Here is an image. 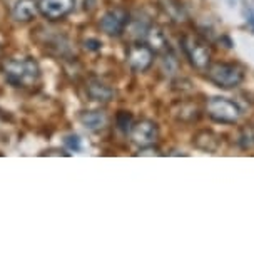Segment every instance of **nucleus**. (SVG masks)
<instances>
[{
	"label": "nucleus",
	"mask_w": 254,
	"mask_h": 256,
	"mask_svg": "<svg viewBox=\"0 0 254 256\" xmlns=\"http://www.w3.org/2000/svg\"><path fill=\"white\" fill-rule=\"evenodd\" d=\"M5 80L13 88H33L40 80V66L32 57H13L2 64Z\"/></svg>",
	"instance_id": "f257e3e1"
},
{
	"label": "nucleus",
	"mask_w": 254,
	"mask_h": 256,
	"mask_svg": "<svg viewBox=\"0 0 254 256\" xmlns=\"http://www.w3.org/2000/svg\"><path fill=\"white\" fill-rule=\"evenodd\" d=\"M206 76L214 86L221 89L238 88L244 80V70L241 66L233 62H213L206 69Z\"/></svg>",
	"instance_id": "f03ea898"
},
{
	"label": "nucleus",
	"mask_w": 254,
	"mask_h": 256,
	"mask_svg": "<svg viewBox=\"0 0 254 256\" xmlns=\"http://www.w3.org/2000/svg\"><path fill=\"white\" fill-rule=\"evenodd\" d=\"M208 116L216 122L234 124L241 116V109L226 98H213L208 100Z\"/></svg>",
	"instance_id": "7ed1b4c3"
},
{
	"label": "nucleus",
	"mask_w": 254,
	"mask_h": 256,
	"mask_svg": "<svg viewBox=\"0 0 254 256\" xmlns=\"http://www.w3.org/2000/svg\"><path fill=\"white\" fill-rule=\"evenodd\" d=\"M183 50L188 56L189 62L196 69L206 70L211 64V49L206 42L194 36H186L183 37Z\"/></svg>",
	"instance_id": "20e7f679"
},
{
	"label": "nucleus",
	"mask_w": 254,
	"mask_h": 256,
	"mask_svg": "<svg viewBox=\"0 0 254 256\" xmlns=\"http://www.w3.org/2000/svg\"><path fill=\"white\" fill-rule=\"evenodd\" d=\"M129 136H131V141L134 144H137L139 148L146 149L154 146V142L159 138V129H157V124L152 122L149 119H142L139 122H134L131 131H129Z\"/></svg>",
	"instance_id": "39448f33"
},
{
	"label": "nucleus",
	"mask_w": 254,
	"mask_h": 256,
	"mask_svg": "<svg viewBox=\"0 0 254 256\" xmlns=\"http://www.w3.org/2000/svg\"><path fill=\"white\" fill-rule=\"evenodd\" d=\"M75 0H40L39 14L47 20H60L74 10Z\"/></svg>",
	"instance_id": "423d86ee"
},
{
	"label": "nucleus",
	"mask_w": 254,
	"mask_h": 256,
	"mask_svg": "<svg viewBox=\"0 0 254 256\" xmlns=\"http://www.w3.org/2000/svg\"><path fill=\"white\" fill-rule=\"evenodd\" d=\"M154 60V50L149 46L144 44H132L127 49V64L134 72L147 70Z\"/></svg>",
	"instance_id": "0eeeda50"
},
{
	"label": "nucleus",
	"mask_w": 254,
	"mask_h": 256,
	"mask_svg": "<svg viewBox=\"0 0 254 256\" xmlns=\"http://www.w3.org/2000/svg\"><path fill=\"white\" fill-rule=\"evenodd\" d=\"M129 22V14L122 8H112L105 12L99 22L100 30L107 36H121Z\"/></svg>",
	"instance_id": "6e6552de"
},
{
	"label": "nucleus",
	"mask_w": 254,
	"mask_h": 256,
	"mask_svg": "<svg viewBox=\"0 0 254 256\" xmlns=\"http://www.w3.org/2000/svg\"><path fill=\"white\" fill-rule=\"evenodd\" d=\"M85 90H87V96L90 98V100H94V102L105 104V102H109V100H112V98H114V89L97 79L89 80Z\"/></svg>",
	"instance_id": "1a4fd4ad"
},
{
	"label": "nucleus",
	"mask_w": 254,
	"mask_h": 256,
	"mask_svg": "<svg viewBox=\"0 0 254 256\" xmlns=\"http://www.w3.org/2000/svg\"><path fill=\"white\" fill-rule=\"evenodd\" d=\"M39 14V7L33 0H17L12 7V17L17 22H30Z\"/></svg>",
	"instance_id": "9d476101"
},
{
	"label": "nucleus",
	"mask_w": 254,
	"mask_h": 256,
	"mask_svg": "<svg viewBox=\"0 0 254 256\" xmlns=\"http://www.w3.org/2000/svg\"><path fill=\"white\" fill-rule=\"evenodd\" d=\"M194 146L206 152H216L221 146V138L209 129H203L194 136Z\"/></svg>",
	"instance_id": "9b49d317"
},
{
	"label": "nucleus",
	"mask_w": 254,
	"mask_h": 256,
	"mask_svg": "<svg viewBox=\"0 0 254 256\" xmlns=\"http://www.w3.org/2000/svg\"><path fill=\"white\" fill-rule=\"evenodd\" d=\"M80 122L89 131H100L107 124V116L102 110H85L80 114Z\"/></svg>",
	"instance_id": "f8f14e48"
},
{
	"label": "nucleus",
	"mask_w": 254,
	"mask_h": 256,
	"mask_svg": "<svg viewBox=\"0 0 254 256\" xmlns=\"http://www.w3.org/2000/svg\"><path fill=\"white\" fill-rule=\"evenodd\" d=\"M179 120H184V122H193V120H198L201 116L199 108L194 102H179L177 104V110L174 109V112Z\"/></svg>",
	"instance_id": "ddd939ff"
},
{
	"label": "nucleus",
	"mask_w": 254,
	"mask_h": 256,
	"mask_svg": "<svg viewBox=\"0 0 254 256\" xmlns=\"http://www.w3.org/2000/svg\"><path fill=\"white\" fill-rule=\"evenodd\" d=\"M144 37H146V42H147V46L151 47L152 50H164L166 49V37H164V34H162L159 28H156V27H149V28H146V32H144Z\"/></svg>",
	"instance_id": "4468645a"
},
{
	"label": "nucleus",
	"mask_w": 254,
	"mask_h": 256,
	"mask_svg": "<svg viewBox=\"0 0 254 256\" xmlns=\"http://www.w3.org/2000/svg\"><path fill=\"white\" fill-rule=\"evenodd\" d=\"M239 146L243 149H251L254 148V128L253 126H244L239 132Z\"/></svg>",
	"instance_id": "2eb2a0df"
},
{
	"label": "nucleus",
	"mask_w": 254,
	"mask_h": 256,
	"mask_svg": "<svg viewBox=\"0 0 254 256\" xmlns=\"http://www.w3.org/2000/svg\"><path fill=\"white\" fill-rule=\"evenodd\" d=\"M132 124H134L132 122V116L127 114L126 110H121V112L117 114V126H119V129H122L124 132L131 131Z\"/></svg>",
	"instance_id": "dca6fc26"
},
{
	"label": "nucleus",
	"mask_w": 254,
	"mask_h": 256,
	"mask_svg": "<svg viewBox=\"0 0 254 256\" xmlns=\"http://www.w3.org/2000/svg\"><path fill=\"white\" fill-rule=\"evenodd\" d=\"M65 146L70 149V151L74 152H79L80 149H82V139L79 136H75V134H72V136H67L65 138Z\"/></svg>",
	"instance_id": "f3484780"
},
{
	"label": "nucleus",
	"mask_w": 254,
	"mask_h": 256,
	"mask_svg": "<svg viewBox=\"0 0 254 256\" xmlns=\"http://www.w3.org/2000/svg\"><path fill=\"white\" fill-rule=\"evenodd\" d=\"M100 46H102V44H100L99 40H94V38H90V40L85 42V47H89L90 50H99Z\"/></svg>",
	"instance_id": "a211bd4d"
},
{
	"label": "nucleus",
	"mask_w": 254,
	"mask_h": 256,
	"mask_svg": "<svg viewBox=\"0 0 254 256\" xmlns=\"http://www.w3.org/2000/svg\"><path fill=\"white\" fill-rule=\"evenodd\" d=\"M248 20H249V24H251L253 28H254V14L253 12H249V18H248Z\"/></svg>",
	"instance_id": "6ab92c4d"
}]
</instances>
